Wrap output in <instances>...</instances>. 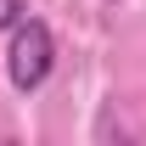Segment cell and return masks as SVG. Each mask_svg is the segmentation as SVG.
Here are the masks:
<instances>
[{
	"label": "cell",
	"mask_w": 146,
	"mask_h": 146,
	"mask_svg": "<svg viewBox=\"0 0 146 146\" xmlns=\"http://www.w3.org/2000/svg\"><path fill=\"white\" fill-rule=\"evenodd\" d=\"M23 17H28V0H0V34H11Z\"/></svg>",
	"instance_id": "obj_2"
},
{
	"label": "cell",
	"mask_w": 146,
	"mask_h": 146,
	"mask_svg": "<svg viewBox=\"0 0 146 146\" xmlns=\"http://www.w3.org/2000/svg\"><path fill=\"white\" fill-rule=\"evenodd\" d=\"M56 68V34L45 28L39 17H23L11 28V45H6V79L17 84L23 96H34Z\"/></svg>",
	"instance_id": "obj_1"
}]
</instances>
